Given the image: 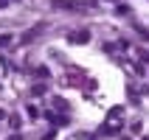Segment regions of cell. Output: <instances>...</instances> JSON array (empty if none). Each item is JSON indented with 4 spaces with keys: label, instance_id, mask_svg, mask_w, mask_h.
Returning <instances> with one entry per match:
<instances>
[{
    "label": "cell",
    "instance_id": "obj_2",
    "mask_svg": "<svg viewBox=\"0 0 149 140\" xmlns=\"http://www.w3.org/2000/svg\"><path fill=\"white\" fill-rule=\"evenodd\" d=\"M3 118H6V112H3V109H0V121H3Z\"/></svg>",
    "mask_w": 149,
    "mask_h": 140
},
{
    "label": "cell",
    "instance_id": "obj_4",
    "mask_svg": "<svg viewBox=\"0 0 149 140\" xmlns=\"http://www.w3.org/2000/svg\"><path fill=\"white\" fill-rule=\"evenodd\" d=\"M143 140H149V137H143Z\"/></svg>",
    "mask_w": 149,
    "mask_h": 140
},
{
    "label": "cell",
    "instance_id": "obj_1",
    "mask_svg": "<svg viewBox=\"0 0 149 140\" xmlns=\"http://www.w3.org/2000/svg\"><path fill=\"white\" fill-rule=\"evenodd\" d=\"M68 42H70V45H87V42H90V31H73V34H68Z\"/></svg>",
    "mask_w": 149,
    "mask_h": 140
},
{
    "label": "cell",
    "instance_id": "obj_3",
    "mask_svg": "<svg viewBox=\"0 0 149 140\" xmlns=\"http://www.w3.org/2000/svg\"><path fill=\"white\" fill-rule=\"evenodd\" d=\"M8 140H23V137H17V134H14V137H8Z\"/></svg>",
    "mask_w": 149,
    "mask_h": 140
}]
</instances>
